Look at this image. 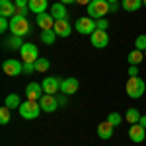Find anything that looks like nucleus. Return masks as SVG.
<instances>
[{"label":"nucleus","instance_id":"obj_1","mask_svg":"<svg viewBox=\"0 0 146 146\" xmlns=\"http://www.w3.org/2000/svg\"><path fill=\"white\" fill-rule=\"evenodd\" d=\"M125 90H127V96L129 98H133V100H138V98H142L146 92V84L144 80L140 78V76H133V78L127 80V84H125Z\"/></svg>","mask_w":146,"mask_h":146},{"label":"nucleus","instance_id":"obj_2","mask_svg":"<svg viewBox=\"0 0 146 146\" xmlns=\"http://www.w3.org/2000/svg\"><path fill=\"white\" fill-rule=\"evenodd\" d=\"M109 12H111V8H109L107 0H92L90 4H88V16H90L92 20H101Z\"/></svg>","mask_w":146,"mask_h":146},{"label":"nucleus","instance_id":"obj_3","mask_svg":"<svg viewBox=\"0 0 146 146\" xmlns=\"http://www.w3.org/2000/svg\"><path fill=\"white\" fill-rule=\"evenodd\" d=\"M20 117L22 119H27V121H31V119H37L39 117V113L43 111L41 109V103L39 101H31V100H25L22 101V105H20Z\"/></svg>","mask_w":146,"mask_h":146},{"label":"nucleus","instance_id":"obj_4","mask_svg":"<svg viewBox=\"0 0 146 146\" xmlns=\"http://www.w3.org/2000/svg\"><path fill=\"white\" fill-rule=\"evenodd\" d=\"M29 22H27V18L25 16H20V14H16L14 18L10 20V31L12 35H20V37H23V35L29 33Z\"/></svg>","mask_w":146,"mask_h":146},{"label":"nucleus","instance_id":"obj_5","mask_svg":"<svg viewBox=\"0 0 146 146\" xmlns=\"http://www.w3.org/2000/svg\"><path fill=\"white\" fill-rule=\"evenodd\" d=\"M74 29L82 35H92L98 29V23H96V20H92L90 16H84V18H78L74 22Z\"/></svg>","mask_w":146,"mask_h":146},{"label":"nucleus","instance_id":"obj_6","mask_svg":"<svg viewBox=\"0 0 146 146\" xmlns=\"http://www.w3.org/2000/svg\"><path fill=\"white\" fill-rule=\"evenodd\" d=\"M2 70H4V74H8V76H20L23 72V64L20 60H16V58H6V60L2 62Z\"/></svg>","mask_w":146,"mask_h":146},{"label":"nucleus","instance_id":"obj_7","mask_svg":"<svg viewBox=\"0 0 146 146\" xmlns=\"http://www.w3.org/2000/svg\"><path fill=\"white\" fill-rule=\"evenodd\" d=\"M20 55H22L23 62H35L39 58V49L33 43H23V47L20 49Z\"/></svg>","mask_w":146,"mask_h":146},{"label":"nucleus","instance_id":"obj_8","mask_svg":"<svg viewBox=\"0 0 146 146\" xmlns=\"http://www.w3.org/2000/svg\"><path fill=\"white\" fill-rule=\"evenodd\" d=\"M90 41L96 49H103V47L109 45V35H107V31H103V29H96L90 35Z\"/></svg>","mask_w":146,"mask_h":146},{"label":"nucleus","instance_id":"obj_9","mask_svg":"<svg viewBox=\"0 0 146 146\" xmlns=\"http://www.w3.org/2000/svg\"><path fill=\"white\" fill-rule=\"evenodd\" d=\"M43 86L41 84H37V82H31V84H27L25 86V98L27 100H31V101H39L45 94H43Z\"/></svg>","mask_w":146,"mask_h":146},{"label":"nucleus","instance_id":"obj_10","mask_svg":"<svg viewBox=\"0 0 146 146\" xmlns=\"http://www.w3.org/2000/svg\"><path fill=\"white\" fill-rule=\"evenodd\" d=\"M39 103H41V109L45 113H53V111H56V107H60L58 105V100H56L55 96H51V94H45L39 100Z\"/></svg>","mask_w":146,"mask_h":146},{"label":"nucleus","instance_id":"obj_11","mask_svg":"<svg viewBox=\"0 0 146 146\" xmlns=\"http://www.w3.org/2000/svg\"><path fill=\"white\" fill-rule=\"evenodd\" d=\"M60 82L62 80L60 78H55V76H47V78H43V90H45V94H51V96H55L56 92L60 90Z\"/></svg>","mask_w":146,"mask_h":146},{"label":"nucleus","instance_id":"obj_12","mask_svg":"<svg viewBox=\"0 0 146 146\" xmlns=\"http://www.w3.org/2000/svg\"><path fill=\"white\" fill-rule=\"evenodd\" d=\"M37 25L41 27V31H47V29H53L55 27V18L51 16V12H43V14H37Z\"/></svg>","mask_w":146,"mask_h":146},{"label":"nucleus","instance_id":"obj_13","mask_svg":"<svg viewBox=\"0 0 146 146\" xmlns=\"http://www.w3.org/2000/svg\"><path fill=\"white\" fill-rule=\"evenodd\" d=\"M129 136H131V140H133V142H144V138H146V129H144L140 123L131 125V129H129Z\"/></svg>","mask_w":146,"mask_h":146},{"label":"nucleus","instance_id":"obj_14","mask_svg":"<svg viewBox=\"0 0 146 146\" xmlns=\"http://www.w3.org/2000/svg\"><path fill=\"white\" fill-rule=\"evenodd\" d=\"M16 14H18V12H16V4H14L12 0H0V16H2V18L12 20Z\"/></svg>","mask_w":146,"mask_h":146},{"label":"nucleus","instance_id":"obj_15","mask_svg":"<svg viewBox=\"0 0 146 146\" xmlns=\"http://www.w3.org/2000/svg\"><path fill=\"white\" fill-rule=\"evenodd\" d=\"M78 80L76 78H62L60 82V92L62 94H66V96H72V94H76L78 92Z\"/></svg>","mask_w":146,"mask_h":146},{"label":"nucleus","instance_id":"obj_16","mask_svg":"<svg viewBox=\"0 0 146 146\" xmlns=\"http://www.w3.org/2000/svg\"><path fill=\"white\" fill-rule=\"evenodd\" d=\"M53 29H55V33L58 37H68L70 31H72V25H70L68 20H55V27Z\"/></svg>","mask_w":146,"mask_h":146},{"label":"nucleus","instance_id":"obj_17","mask_svg":"<svg viewBox=\"0 0 146 146\" xmlns=\"http://www.w3.org/2000/svg\"><path fill=\"white\" fill-rule=\"evenodd\" d=\"M51 16L55 18V20H68V12L64 8V4L62 2H55L53 6H51Z\"/></svg>","mask_w":146,"mask_h":146},{"label":"nucleus","instance_id":"obj_18","mask_svg":"<svg viewBox=\"0 0 146 146\" xmlns=\"http://www.w3.org/2000/svg\"><path fill=\"white\" fill-rule=\"evenodd\" d=\"M113 129H115V127H113L109 121H103V123L98 127V136L103 138V140H107V138H111V136H113Z\"/></svg>","mask_w":146,"mask_h":146},{"label":"nucleus","instance_id":"obj_19","mask_svg":"<svg viewBox=\"0 0 146 146\" xmlns=\"http://www.w3.org/2000/svg\"><path fill=\"white\" fill-rule=\"evenodd\" d=\"M47 6H49V0H29V12H35V14L47 12Z\"/></svg>","mask_w":146,"mask_h":146},{"label":"nucleus","instance_id":"obj_20","mask_svg":"<svg viewBox=\"0 0 146 146\" xmlns=\"http://www.w3.org/2000/svg\"><path fill=\"white\" fill-rule=\"evenodd\" d=\"M127 58H129V64H133V66H138V64L144 60L146 56H144V53H142V51L135 49V51H131V53H129V56H127Z\"/></svg>","mask_w":146,"mask_h":146},{"label":"nucleus","instance_id":"obj_21","mask_svg":"<svg viewBox=\"0 0 146 146\" xmlns=\"http://www.w3.org/2000/svg\"><path fill=\"white\" fill-rule=\"evenodd\" d=\"M121 6L127 12H136L140 6H144V4H142V0H121Z\"/></svg>","mask_w":146,"mask_h":146},{"label":"nucleus","instance_id":"obj_22","mask_svg":"<svg viewBox=\"0 0 146 146\" xmlns=\"http://www.w3.org/2000/svg\"><path fill=\"white\" fill-rule=\"evenodd\" d=\"M4 105H8L10 109H20V105H22V101H20V96H18V94H10V96H6V101H4Z\"/></svg>","mask_w":146,"mask_h":146},{"label":"nucleus","instance_id":"obj_23","mask_svg":"<svg viewBox=\"0 0 146 146\" xmlns=\"http://www.w3.org/2000/svg\"><path fill=\"white\" fill-rule=\"evenodd\" d=\"M140 113H138V109H135V107H131V109H127V113H125V119L129 121L131 125H136L138 121H140Z\"/></svg>","mask_w":146,"mask_h":146},{"label":"nucleus","instance_id":"obj_24","mask_svg":"<svg viewBox=\"0 0 146 146\" xmlns=\"http://www.w3.org/2000/svg\"><path fill=\"white\" fill-rule=\"evenodd\" d=\"M6 47L12 49V51H14V49H22L23 47L22 37H20V35H12V37H8V39H6Z\"/></svg>","mask_w":146,"mask_h":146},{"label":"nucleus","instance_id":"obj_25","mask_svg":"<svg viewBox=\"0 0 146 146\" xmlns=\"http://www.w3.org/2000/svg\"><path fill=\"white\" fill-rule=\"evenodd\" d=\"M56 37H58V35L55 33V29H47V31H41V41H43L45 45H53Z\"/></svg>","mask_w":146,"mask_h":146},{"label":"nucleus","instance_id":"obj_26","mask_svg":"<svg viewBox=\"0 0 146 146\" xmlns=\"http://www.w3.org/2000/svg\"><path fill=\"white\" fill-rule=\"evenodd\" d=\"M12 109L8 107V105H2L0 107V125H8L12 121Z\"/></svg>","mask_w":146,"mask_h":146},{"label":"nucleus","instance_id":"obj_27","mask_svg":"<svg viewBox=\"0 0 146 146\" xmlns=\"http://www.w3.org/2000/svg\"><path fill=\"white\" fill-rule=\"evenodd\" d=\"M49 66H51V62L47 58H37L35 60V72H47Z\"/></svg>","mask_w":146,"mask_h":146},{"label":"nucleus","instance_id":"obj_28","mask_svg":"<svg viewBox=\"0 0 146 146\" xmlns=\"http://www.w3.org/2000/svg\"><path fill=\"white\" fill-rule=\"evenodd\" d=\"M135 49H138V51H146V35H138V37H136Z\"/></svg>","mask_w":146,"mask_h":146},{"label":"nucleus","instance_id":"obj_29","mask_svg":"<svg viewBox=\"0 0 146 146\" xmlns=\"http://www.w3.org/2000/svg\"><path fill=\"white\" fill-rule=\"evenodd\" d=\"M107 121H109L113 127H117V125H121V115H119V113H109Z\"/></svg>","mask_w":146,"mask_h":146},{"label":"nucleus","instance_id":"obj_30","mask_svg":"<svg viewBox=\"0 0 146 146\" xmlns=\"http://www.w3.org/2000/svg\"><path fill=\"white\" fill-rule=\"evenodd\" d=\"M8 29H10V20H8V18H2V16H0V31L4 33V31H8Z\"/></svg>","mask_w":146,"mask_h":146},{"label":"nucleus","instance_id":"obj_31","mask_svg":"<svg viewBox=\"0 0 146 146\" xmlns=\"http://www.w3.org/2000/svg\"><path fill=\"white\" fill-rule=\"evenodd\" d=\"M35 72V62H23V74H31Z\"/></svg>","mask_w":146,"mask_h":146},{"label":"nucleus","instance_id":"obj_32","mask_svg":"<svg viewBox=\"0 0 146 146\" xmlns=\"http://www.w3.org/2000/svg\"><path fill=\"white\" fill-rule=\"evenodd\" d=\"M96 23H98V29H103V31H107V27H109V23H107V20H105V18L96 20Z\"/></svg>","mask_w":146,"mask_h":146},{"label":"nucleus","instance_id":"obj_33","mask_svg":"<svg viewBox=\"0 0 146 146\" xmlns=\"http://www.w3.org/2000/svg\"><path fill=\"white\" fill-rule=\"evenodd\" d=\"M16 8H29V0H14Z\"/></svg>","mask_w":146,"mask_h":146},{"label":"nucleus","instance_id":"obj_34","mask_svg":"<svg viewBox=\"0 0 146 146\" xmlns=\"http://www.w3.org/2000/svg\"><path fill=\"white\" fill-rule=\"evenodd\" d=\"M133 76H138V66H133L131 64V68H129V78H133Z\"/></svg>","mask_w":146,"mask_h":146},{"label":"nucleus","instance_id":"obj_35","mask_svg":"<svg viewBox=\"0 0 146 146\" xmlns=\"http://www.w3.org/2000/svg\"><path fill=\"white\" fill-rule=\"evenodd\" d=\"M109 8L111 12H119V2H109Z\"/></svg>","mask_w":146,"mask_h":146},{"label":"nucleus","instance_id":"obj_36","mask_svg":"<svg viewBox=\"0 0 146 146\" xmlns=\"http://www.w3.org/2000/svg\"><path fill=\"white\" fill-rule=\"evenodd\" d=\"M58 100V105H66V94H62L60 98H56Z\"/></svg>","mask_w":146,"mask_h":146},{"label":"nucleus","instance_id":"obj_37","mask_svg":"<svg viewBox=\"0 0 146 146\" xmlns=\"http://www.w3.org/2000/svg\"><path fill=\"white\" fill-rule=\"evenodd\" d=\"M27 10H29V8H16V12H18L20 16H27Z\"/></svg>","mask_w":146,"mask_h":146},{"label":"nucleus","instance_id":"obj_38","mask_svg":"<svg viewBox=\"0 0 146 146\" xmlns=\"http://www.w3.org/2000/svg\"><path fill=\"white\" fill-rule=\"evenodd\" d=\"M138 123H140V125L146 129V115H142V117H140V121H138Z\"/></svg>","mask_w":146,"mask_h":146},{"label":"nucleus","instance_id":"obj_39","mask_svg":"<svg viewBox=\"0 0 146 146\" xmlns=\"http://www.w3.org/2000/svg\"><path fill=\"white\" fill-rule=\"evenodd\" d=\"M92 0H76V4H84V6H88Z\"/></svg>","mask_w":146,"mask_h":146},{"label":"nucleus","instance_id":"obj_40","mask_svg":"<svg viewBox=\"0 0 146 146\" xmlns=\"http://www.w3.org/2000/svg\"><path fill=\"white\" fill-rule=\"evenodd\" d=\"M58 2H62V4H72V2H76V0H58Z\"/></svg>","mask_w":146,"mask_h":146},{"label":"nucleus","instance_id":"obj_41","mask_svg":"<svg viewBox=\"0 0 146 146\" xmlns=\"http://www.w3.org/2000/svg\"><path fill=\"white\" fill-rule=\"evenodd\" d=\"M107 2H119V0H107Z\"/></svg>","mask_w":146,"mask_h":146},{"label":"nucleus","instance_id":"obj_42","mask_svg":"<svg viewBox=\"0 0 146 146\" xmlns=\"http://www.w3.org/2000/svg\"><path fill=\"white\" fill-rule=\"evenodd\" d=\"M142 4H144V6H146V0H142Z\"/></svg>","mask_w":146,"mask_h":146},{"label":"nucleus","instance_id":"obj_43","mask_svg":"<svg viewBox=\"0 0 146 146\" xmlns=\"http://www.w3.org/2000/svg\"><path fill=\"white\" fill-rule=\"evenodd\" d=\"M144 56H146V55H144Z\"/></svg>","mask_w":146,"mask_h":146}]
</instances>
